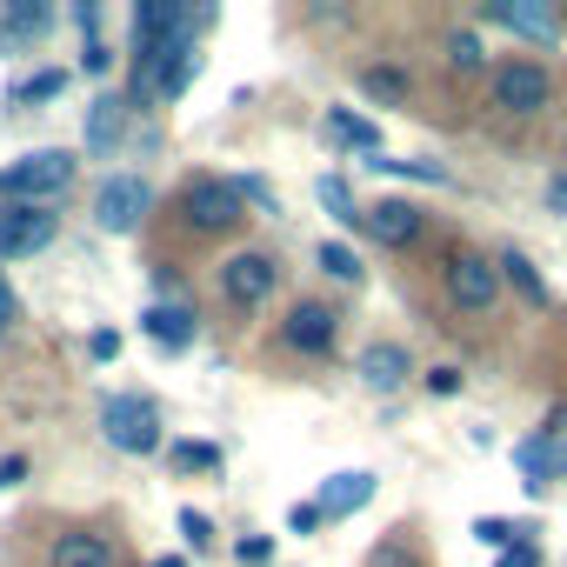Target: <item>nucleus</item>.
<instances>
[{"label": "nucleus", "instance_id": "nucleus-1", "mask_svg": "<svg viewBox=\"0 0 567 567\" xmlns=\"http://www.w3.org/2000/svg\"><path fill=\"white\" fill-rule=\"evenodd\" d=\"M74 154L68 147H34V154H21L8 174H0V187L14 194V207H41V200H54V194H68L74 187Z\"/></svg>", "mask_w": 567, "mask_h": 567}, {"label": "nucleus", "instance_id": "nucleus-2", "mask_svg": "<svg viewBox=\"0 0 567 567\" xmlns=\"http://www.w3.org/2000/svg\"><path fill=\"white\" fill-rule=\"evenodd\" d=\"M181 220L200 227V234H227V227H240V220H247V194H240V181H227V174H194V181L181 187Z\"/></svg>", "mask_w": 567, "mask_h": 567}, {"label": "nucleus", "instance_id": "nucleus-3", "mask_svg": "<svg viewBox=\"0 0 567 567\" xmlns=\"http://www.w3.org/2000/svg\"><path fill=\"white\" fill-rule=\"evenodd\" d=\"M101 434L114 454H154L161 447V408L141 394H107L101 401Z\"/></svg>", "mask_w": 567, "mask_h": 567}, {"label": "nucleus", "instance_id": "nucleus-4", "mask_svg": "<svg viewBox=\"0 0 567 567\" xmlns=\"http://www.w3.org/2000/svg\"><path fill=\"white\" fill-rule=\"evenodd\" d=\"M447 295H454V308L487 315V308L501 301V260H487V254H474V247H454V254H447Z\"/></svg>", "mask_w": 567, "mask_h": 567}, {"label": "nucleus", "instance_id": "nucleus-5", "mask_svg": "<svg viewBox=\"0 0 567 567\" xmlns=\"http://www.w3.org/2000/svg\"><path fill=\"white\" fill-rule=\"evenodd\" d=\"M274 280H280V267H274V254H260V247H240V254L220 260V295H227L234 308H260V301L274 295Z\"/></svg>", "mask_w": 567, "mask_h": 567}, {"label": "nucleus", "instance_id": "nucleus-6", "mask_svg": "<svg viewBox=\"0 0 567 567\" xmlns=\"http://www.w3.org/2000/svg\"><path fill=\"white\" fill-rule=\"evenodd\" d=\"M147 207H154V187H147L141 174H114V181H101V194H94L101 234H134Z\"/></svg>", "mask_w": 567, "mask_h": 567}, {"label": "nucleus", "instance_id": "nucleus-7", "mask_svg": "<svg viewBox=\"0 0 567 567\" xmlns=\"http://www.w3.org/2000/svg\"><path fill=\"white\" fill-rule=\"evenodd\" d=\"M547 101H554V81H547L540 61H501V68H494V107H507V114H540Z\"/></svg>", "mask_w": 567, "mask_h": 567}, {"label": "nucleus", "instance_id": "nucleus-8", "mask_svg": "<svg viewBox=\"0 0 567 567\" xmlns=\"http://www.w3.org/2000/svg\"><path fill=\"white\" fill-rule=\"evenodd\" d=\"M334 308L328 301H295L288 308V328H280V341H288V348H301V354H328L334 348Z\"/></svg>", "mask_w": 567, "mask_h": 567}, {"label": "nucleus", "instance_id": "nucleus-9", "mask_svg": "<svg viewBox=\"0 0 567 567\" xmlns=\"http://www.w3.org/2000/svg\"><path fill=\"white\" fill-rule=\"evenodd\" d=\"M354 374H361L374 394H394V388H408L414 361H408V348H401V341H368V348L354 354Z\"/></svg>", "mask_w": 567, "mask_h": 567}, {"label": "nucleus", "instance_id": "nucleus-10", "mask_svg": "<svg viewBox=\"0 0 567 567\" xmlns=\"http://www.w3.org/2000/svg\"><path fill=\"white\" fill-rule=\"evenodd\" d=\"M174 41H187V14L174 0H141L134 8V48L154 54V48H174Z\"/></svg>", "mask_w": 567, "mask_h": 567}, {"label": "nucleus", "instance_id": "nucleus-11", "mask_svg": "<svg viewBox=\"0 0 567 567\" xmlns=\"http://www.w3.org/2000/svg\"><path fill=\"white\" fill-rule=\"evenodd\" d=\"M381 247H414L421 240V227H427V214L414 207V200H381V207H368V220H361Z\"/></svg>", "mask_w": 567, "mask_h": 567}, {"label": "nucleus", "instance_id": "nucleus-12", "mask_svg": "<svg viewBox=\"0 0 567 567\" xmlns=\"http://www.w3.org/2000/svg\"><path fill=\"white\" fill-rule=\"evenodd\" d=\"M87 154H114L121 147V134H127V101L121 94H94L87 101Z\"/></svg>", "mask_w": 567, "mask_h": 567}, {"label": "nucleus", "instance_id": "nucleus-13", "mask_svg": "<svg viewBox=\"0 0 567 567\" xmlns=\"http://www.w3.org/2000/svg\"><path fill=\"white\" fill-rule=\"evenodd\" d=\"M374 501V474L368 467H354V474H328V487H321V520H341V514H354V507H368Z\"/></svg>", "mask_w": 567, "mask_h": 567}, {"label": "nucleus", "instance_id": "nucleus-14", "mask_svg": "<svg viewBox=\"0 0 567 567\" xmlns=\"http://www.w3.org/2000/svg\"><path fill=\"white\" fill-rule=\"evenodd\" d=\"M54 567H114V540L94 527H68L54 540Z\"/></svg>", "mask_w": 567, "mask_h": 567}, {"label": "nucleus", "instance_id": "nucleus-15", "mask_svg": "<svg viewBox=\"0 0 567 567\" xmlns=\"http://www.w3.org/2000/svg\"><path fill=\"white\" fill-rule=\"evenodd\" d=\"M514 461H520L527 487H547L554 474H567V447H554V434H534V441H520V447H514Z\"/></svg>", "mask_w": 567, "mask_h": 567}, {"label": "nucleus", "instance_id": "nucleus-16", "mask_svg": "<svg viewBox=\"0 0 567 567\" xmlns=\"http://www.w3.org/2000/svg\"><path fill=\"white\" fill-rule=\"evenodd\" d=\"M494 21L514 28V34H534V41H554V34H560V14H554V8H534V0H501Z\"/></svg>", "mask_w": 567, "mask_h": 567}, {"label": "nucleus", "instance_id": "nucleus-17", "mask_svg": "<svg viewBox=\"0 0 567 567\" xmlns=\"http://www.w3.org/2000/svg\"><path fill=\"white\" fill-rule=\"evenodd\" d=\"M141 334H154L161 348H187L194 341V308H147L141 315Z\"/></svg>", "mask_w": 567, "mask_h": 567}, {"label": "nucleus", "instance_id": "nucleus-18", "mask_svg": "<svg viewBox=\"0 0 567 567\" xmlns=\"http://www.w3.org/2000/svg\"><path fill=\"white\" fill-rule=\"evenodd\" d=\"M328 134H334L341 147H361V154H381V134H374V121H368V114H348V107H334V114H328Z\"/></svg>", "mask_w": 567, "mask_h": 567}, {"label": "nucleus", "instance_id": "nucleus-19", "mask_svg": "<svg viewBox=\"0 0 567 567\" xmlns=\"http://www.w3.org/2000/svg\"><path fill=\"white\" fill-rule=\"evenodd\" d=\"M315 194H321V207H328V214H334L341 227H354V220H368V214L354 207V194H348V181H341V174H321V187H315Z\"/></svg>", "mask_w": 567, "mask_h": 567}, {"label": "nucleus", "instance_id": "nucleus-20", "mask_svg": "<svg viewBox=\"0 0 567 567\" xmlns=\"http://www.w3.org/2000/svg\"><path fill=\"white\" fill-rule=\"evenodd\" d=\"M501 280H514V288H520L527 301H547V288H540V274H534V260H527V254H514V247L501 254Z\"/></svg>", "mask_w": 567, "mask_h": 567}, {"label": "nucleus", "instance_id": "nucleus-21", "mask_svg": "<svg viewBox=\"0 0 567 567\" xmlns=\"http://www.w3.org/2000/svg\"><path fill=\"white\" fill-rule=\"evenodd\" d=\"M447 68L454 74H474V68H487V48L474 34H447Z\"/></svg>", "mask_w": 567, "mask_h": 567}, {"label": "nucleus", "instance_id": "nucleus-22", "mask_svg": "<svg viewBox=\"0 0 567 567\" xmlns=\"http://www.w3.org/2000/svg\"><path fill=\"white\" fill-rule=\"evenodd\" d=\"M315 260H321L334 280H361V260H354V247H341V240H321V247H315Z\"/></svg>", "mask_w": 567, "mask_h": 567}, {"label": "nucleus", "instance_id": "nucleus-23", "mask_svg": "<svg viewBox=\"0 0 567 567\" xmlns=\"http://www.w3.org/2000/svg\"><path fill=\"white\" fill-rule=\"evenodd\" d=\"M41 28H48V8H28V0L0 14V34H8V41H21V34H41Z\"/></svg>", "mask_w": 567, "mask_h": 567}, {"label": "nucleus", "instance_id": "nucleus-24", "mask_svg": "<svg viewBox=\"0 0 567 567\" xmlns=\"http://www.w3.org/2000/svg\"><path fill=\"white\" fill-rule=\"evenodd\" d=\"M61 87H68V74H34V81H21V87H14V101H54Z\"/></svg>", "mask_w": 567, "mask_h": 567}, {"label": "nucleus", "instance_id": "nucleus-25", "mask_svg": "<svg viewBox=\"0 0 567 567\" xmlns=\"http://www.w3.org/2000/svg\"><path fill=\"white\" fill-rule=\"evenodd\" d=\"M174 461H181V467H220V454H214L207 441H181V447H174Z\"/></svg>", "mask_w": 567, "mask_h": 567}, {"label": "nucleus", "instance_id": "nucleus-26", "mask_svg": "<svg viewBox=\"0 0 567 567\" xmlns=\"http://www.w3.org/2000/svg\"><path fill=\"white\" fill-rule=\"evenodd\" d=\"M181 534H187V547H194V554H200V547L214 540V527H207V514H194V507L181 514Z\"/></svg>", "mask_w": 567, "mask_h": 567}, {"label": "nucleus", "instance_id": "nucleus-27", "mask_svg": "<svg viewBox=\"0 0 567 567\" xmlns=\"http://www.w3.org/2000/svg\"><path fill=\"white\" fill-rule=\"evenodd\" d=\"M14 321H21V301H14V288H8V274H0V341L14 334Z\"/></svg>", "mask_w": 567, "mask_h": 567}, {"label": "nucleus", "instance_id": "nucleus-28", "mask_svg": "<svg viewBox=\"0 0 567 567\" xmlns=\"http://www.w3.org/2000/svg\"><path fill=\"white\" fill-rule=\"evenodd\" d=\"M234 560H240V567H267V560H274V540H240Z\"/></svg>", "mask_w": 567, "mask_h": 567}, {"label": "nucleus", "instance_id": "nucleus-29", "mask_svg": "<svg viewBox=\"0 0 567 567\" xmlns=\"http://www.w3.org/2000/svg\"><path fill=\"white\" fill-rule=\"evenodd\" d=\"M427 388L434 394H461V368H427Z\"/></svg>", "mask_w": 567, "mask_h": 567}, {"label": "nucleus", "instance_id": "nucleus-30", "mask_svg": "<svg viewBox=\"0 0 567 567\" xmlns=\"http://www.w3.org/2000/svg\"><path fill=\"white\" fill-rule=\"evenodd\" d=\"M288 527H295V534H315V527H321V507H315V501H308V507H295V514H288Z\"/></svg>", "mask_w": 567, "mask_h": 567}, {"label": "nucleus", "instance_id": "nucleus-31", "mask_svg": "<svg viewBox=\"0 0 567 567\" xmlns=\"http://www.w3.org/2000/svg\"><path fill=\"white\" fill-rule=\"evenodd\" d=\"M81 61H87V74H107V61H114V54H107L101 41H87V54H81Z\"/></svg>", "mask_w": 567, "mask_h": 567}, {"label": "nucleus", "instance_id": "nucleus-32", "mask_svg": "<svg viewBox=\"0 0 567 567\" xmlns=\"http://www.w3.org/2000/svg\"><path fill=\"white\" fill-rule=\"evenodd\" d=\"M547 207H554V214H567V174H554V181H547Z\"/></svg>", "mask_w": 567, "mask_h": 567}, {"label": "nucleus", "instance_id": "nucleus-33", "mask_svg": "<svg viewBox=\"0 0 567 567\" xmlns=\"http://www.w3.org/2000/svg\"><path fill=\"white\" fill-rule=\"evenodd\" d=\"M87 348H94V361H114V348H121V341H114V334H107V328H101V334H94V341H87Z\"/></svg>", "mask_w": 567, "mask_h": 567}, {"label": "nucleus", "instance_id": "nucleus-34", "mask_svg": "<svg viewBox=\"0 0 567 567\" xmlns=\"http://www.w3.org/2000/svg\"><path fill=\"white\" fill-rule=\"evenodd\" d=\"M0 41H8V34H0Z\"/></svg>", "mask_w": 567, "mask_h": 567}]
</instances>
